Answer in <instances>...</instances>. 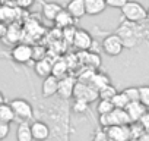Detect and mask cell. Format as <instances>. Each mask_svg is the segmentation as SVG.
<instances>
[{
	"mask_svg": "<svg viewBox=\"0 0 149 141\" xmlns=\"http://www.w3.org/2000/svg\"><path fill=\"white\" fill-rule=\"evenodd\" d=\"M0 60H12L10 59V50L5 49L3 44H0Z\"/></svg>",
	"mask_w": 149,
	"mask_h": 141,
	"instance_id": "obj_35",
	"label": "cell"
},
{
	"mask_svg": "<svg viewBox=\"0 0 149 141\" xmlns=\"http://www.w3.org/2000/svg\"><path fill=\"white\" fill-rule=\"evenodd\" d=\"M8 28H9V25H8L6 22L0 21V41L5 40V37H6V34H8Z\"/></svg>",
	"mask_w": 149,
	"mask_h": 141,
	"instance_id": "obj_39",
	"label": "cell"
},
{
	"mask_svg": "<svg viewBox=\"0 0 149 141\" xmlns=\"http://www.w3.org/2000/svg\"><path fill=\"white\" fill-rule=\"evenodd\" d=\"M21 38H22V30H21V27L16 25V22H12L9 25V28H8V34H6L3 43L6 46H12L13 47V46L19 44Z\"/></svg>",
	"mask_w": 149,
	"mask_h": 141,
	"instance_id": "obj_15",
	"label": "cell"
},
{
	"mask_svg": "<svg viewBox=\"0 0 149 141\" xmlns=\"http://www.w3.org/2000/svg\"><path fill=\"white\" fill-rule=\"evenodd\" d=\"M51 75H54L58 80L67 77V63L64 60H56L53 63V72H51Z\"/></svg>",
	"mask_w": 149,
	"mask_h": 141,
	"instance_id": "obj_23",
	"label": "cell"
},
{
	"mask_svg": "<svg viewBox=\"0 0 149 141\" xmlns=\"http://www.w3.org/2000/svg\"><path fill=\"white\" fill-rule=\"evenodd\" d=\"M116 34L121 38L124 47H127V49H133L139 43V38H140V34L136 28V24H132V22H127V21L123 22L117 28Z\"/></svg>",
	"mask_w": 149,
	"mask_h": 141,
	"instance_id": "obj_3",
	"label": "cell"
},
{
	"mask_svg": "<svg viewBox=\"0 0 149 141\" xmlns=\"http://www.w3.org/2000/svg\"><path fill=\"white\" fill-rule=\"evenodd\" d=\"M121 16L124 21L132 24H139L146 21V8H143L142 3L129 0L127 5L121 9Z\"/></svg>",
	"mask_w": 149,
	"mask_h": 141,
	"instance_id": "obj_2",
	"label": "cell"
},
{
	"mask_svg": "<svg viewBox=\"0 0 149 141\" xmlns=\"http://www.w3.org/2000/svg\"><path fill=\"white\" fill-rule=\"evenodd\" d=\"M34 70H35V74L40 77V78H47V77H50L51 75V72H53V63L45 57V59H41V60H38V62H35L34 63Z\"/></svg>",
	"mask_w": 149,
	"mask_h": 141,
	"instance_id": "obj_18",
	"label": "cell"
},
{
	"mask_svg": "<svg viewBox=\"0 0 149 141\" xmlns=\"http://www.w3.org/2000/svg\"><path fill=\"white\" fill-rule=\"evenodd\" d=\"M111 103H113V106H114L116 109H126V106H127L130 102H129V99L126 97V94H124L123 91H120V93H117V94L113 97Z\"/></svg>",
	"mask_w": 149,
	"mask_h": 141,
	"instance_id": "obj_26",
	"label": "cell"
},
{
	"mask_svg": "<svg viewBox=\"0 0 149 141\" xmlns=\"http://www.w3.org/2000/svg\"><path fill=\"white\" fill-rule=\"evenodd\" d=\"M98 122H100L101 128H104V129L114 126V125H130L132 123L130 118L124 109H114L108 115H101L98 118Z\"/></svg>",
	"mask_w": 149,
	"mask_h": 141,
	"instance_id": "obj_4",
	"label": "cell"
},
{
	"mask_svg": "<svg viewBox=\"0 0 149 141\" xmlns=\"http://www.w3.org/2000/svg\"><path fill=\"white\" fill-rule=\"evenodd\" d=\"M124 110L127 112V115H129V118H130V122H132V123L139 122V121H140V118L148 112V109H146L140 102H132V103H129V104L126 106V109H124Z\"/></svg>",
	"mask_w": 149,
	"mask_h": 141,
	"instance_id": "obj_13",
	"label": "cell"
},
{
	"mask_svg": "<svg viewBox=\"0 0 149 141\" xmlns=\"http://www.w3.org/2000/svg\"><path fill=\"white\" fill-rule=\"evenodd\" d=\"M136 141H149V131H145Z\"/></svg>",
	"mask_w": 149,
	"mask_h": 141,
	"instance_id": "obj_40",
	"label": "cell"
},
{
	"mask_svg": "<svg viewBox=\"0 0 149 141\" xmlns=\"http://www.w3.org/2000/svg\"><path fill=\"white\" fill-rule=\"evenodd\" d=\"M92 141H113V140L110 138L107 129L98 128V129H95V132H94V135H92Z\"/></svg>",
	"mask_w": 149,
	"mask_h": 141,
	"instance_id": "obj_31",
	"label": "cell"
},
{
	"mask_svg": "<svg viewBox=\"0 0 149 141\" xmlns=\"http://www.w3.org/2000/svg\"><path fill=\"white\" fill-rule=\"evenodd\" d=\"M73 47H76L78 50H89L94 44V40H92V35L86 31V30H76L74 32V37H73Z\"/></svg>",
	"mask_w": 149,
	"mask_h": 141,
	"instance_id": "obj_10",
	"label": "cell"
},
{
	"mask_svg": "<svg viewBox=\"0 0 149 141\" xmlns=\"http://www.w3.org/2000/svg\"><path fill=\"white\" fill-rule=\"evenodd\" d=\"M32 46L26 44V43H19L16 46H13L10 49V59L19 65H26L32 62Z\"/></svg>",
	"mask_w": 149,
	"mask_h": 141,
	"instance_id": "obj_6",
	"label": "cell"
},
{
	"mask_svg": "<svg viewBox=\"0 0 149 141\" xmlns=\"http://www.w3.org/2000/svg\"><path fill=\"white\" fill-rule=\"evenodd\" d=\"M15 3L22 9H28L34 5V0H15Z\"/></svg>",
	"mask_w": 149,
	"mask_h": 141,
	"instance_id": "obj_37",
	"label": "cell"
},
{
	"mask_svg": "<svg viewBox=\"0 0 149 141\" xmlns=\"http://www.w3.org/2000/svg\"><path fill=\"white\" fill-rule=\"evenodd\" d=\"M110 84H111V80H110V77H108L107 74H104V72H95V75H94V78H92V81H91V85H92L95 90H98V93H100V90L105 88V87L110 85Z\"/></svg>",
	"mask_w": 149,
	"mask_h": 141,
	"instance_id": "obj_21",
	"label": "cell"
},
{
	"mask_svg": "<svg viewBox=\"0 0 149 141\" xmlns=\"http://www.w3.org/2000/svg\"><path fill=\"white\" fill-rule=\"evenodd\" d=\"M58 78H56L54 75H50L47 78L42 80V84H41V94L45 100H50L53 99L54 96H57V91H58Z\"/></svg>",
	"mask_w": 149,
	"mask_h": 141,
	"instance_id": "obj_11",
	"label": "cell"
},
{
	"mask_svg": "<svg viewBox=\"0 0 149 141\" xmlns=\"http://www.w3.org/2000/svg\"><path fill=\"white\" fill-rule=\"evenodd\" d=\"M70 110L73 113H76V115H85L89 110V103L82 102V100H73V103L70 106Z\"/></svg>",
	"mask_w": 149,
	"mask_h": 141,
	"instance_id": "obj_24",
	"label": "cell"
},
{
	"mask_svg": "<svg viewBox=\"0 0 149 141\" xmlns=\"http://www.w3.org/2000/svg\"><path fill=\"white\" fill-rule=\"evenodd\" d=\"M101 49H102V51H104L107 56H110V57H116V56H118V54L123 51L124 44H123L121 38L114 32V34L107 35V37L102 40Z\"/></svg>",
	"mask_w": 149,
	"mask_h": 141,
	"instance_id": "obj_7",
	"label": "cell"
},
{
	"mask_svg": "<svg viewBox=\"0 0 149 141\" xmlns=\"http://www.w3.org/2000/svg\"><path fill=\"white\" fill-rule=\"evenodd\" d=\"M86 57L88 59L85 60V63L89 66V69H97L101 65V59H100V56L97 53H88Z\"/></svg>",
	"mask_w": 149,
	"mask_h": 141,
	"instance_id": "obj_30",
	"label": "cell"
},
{
	"mask_svg": "<svg viewBox=\"0 0 149 141\" xmlns=\"http://www.w3.org/2000/svg\"><path fill=\"white\" fill-rule=\"evenodd\" d=\"M9 104L13 109V113H15L18 123L19 122H31L34 119L35 110L26 99H13L9 102Z\"/></svg>",
	"mask_w": 149,
	"mask_h": 141,
	"instance_id": "obj_1",
	"label": "cell"
},
{
	"mask_svg": "<svg viewBox=\"0 0 149 141\" xmlns=\"http://www.w3.org/2000/svg\"><path fill=\"white\" fill-rule=\"evenodd\" d=\"M13 121H16V118H15V113H13V109L10 107V104L9 103L0 104V122L10 123Z\"/></svg>",
	"mask_w": 149,
	"mask_h": 141,
	"instance_id": "obj_22",
	"label": "cell"
},
{
	"mask_svg": "<svg viewBox=\"0 0 149 141\" xmlns=\"http://www.w3.org/2000/svg\"><path fill=\"white\" fill-rule=\"evenodd\" d=\"M31 132H32L34 141H48L51 135L50 125L41 119H35L31 122Z\"/></svg>",
	"mask_w": 149,
	"mask_h": 141,
	"instance_id": "obj_9",
	"label": "cell"
},
{
	"mask_svg": "<svg viewBox=\"0 0 149 141\" xmlns=\"http://www.w3.org/2000/svg\"><path fill=\"white\" fill-rule=\"evenodd\" d=\"M73 99L74 100H82V102H86V103H92V102H97L100 99V93L91 84L78 81L76 87H74V91H73Z\"/></svg>",
	"mask_w": 149,
	"mask_h": 141,
	"instance_id": "obj_5",
	"label": "cell"
},
{
	"mask_svg": "<svg viewBox=\"0 0 149 141\" xmlns=\"http://www.w3.org/2000/svg\"><path fill=\"white\" fill-rule=\"evenodd\" d=\"M9 134V123H2L0 122V140H5Z\"/></svg>",
	"mask_w": 149,
	"mask_h": 141,
	"instance_id": "obj_38",
	"label": "cell"
},
{
	"mask_svg": "<svg viewBox=\"0 0 149 141\" xmlns=\"http://www.w3.org/2000/svg\"><path fill=\"white\" fill-rule=\"evenodd\" d=\"M146 21H149V8L146 9Z\"/></svg>",
	"mask_w": 149,
	"mask_h": 141,
	"instance_id": "obj_43",
	"label": "cell"
},
{
	"mask_svg": "<svg viewBox=\"0 0 149 141\" xmlns=\"http://www.w3.org/2000/svg\"><path fill=\"white\" fill-rule=\"evenodd\" d=\"M127 2H129V0H107V6L121 11V9L127 5Z\"/></svg>",
	"mask_w": 149,
	"mask_h": 141,
	"instance_id": "obj_34",
	"label": "cell"
},
{
	"mask_svg": "<svg viewBox=\"0 0 149 141\" xmlns=\"http://www.w3.org/2000/svg\"><path fill=\"white\" fill-rule=\"evenodd\" d=\"M123 93L126 94V97L129 99L130 103H132V102H139V97H140V94H139V87H127V88L123 90Z\"/></svg>",
	"mask_w": 149,
	"mask_h": 141,
	"instance_id": "obj_28",
	"label": "cell"
},
{
	"mask_svg": "<svg viewBox=\"0 0 149 141\" xmlns=\"http://www.w3.org/2000/svg\"><path fill=\"white\" fill-rule=\"evenodd\" d=\"M5 100H6V99H5V96H3V93H2V91H0V104H5Z\"/></svg>",
	"mask_w": 149,
	"mask_h": 141,
	"instance_id": "obj_41",
	"label": "cell"
},
{
	"mask_svg": "<svg viewBox=\"0 0 149 141\" xmlns=\"http://www.w3.org/2000/svg\"><path fill=\"white\" fill-rule=\"evenodd\" d=\"M76 82L78 80L72 77V75H67L64 78H61L58 81V91H57V97L61 99V100H69L73 97V91H74V87H76Z\"/></svg>",
	"mask_w": 149,
	"mask_h": 141,
	"instance_id": "obj_8",
	"label": "cell"
},
{
	"mask_svg": "<svg viewBox=\"0 0 149 141\" xmlns=\"http://www.w3.org/2000/svg\"><path fill=\"white\" fill-rule=\"evenodd\" d=\"M74 19L66 9H63L58 15H57V18L54 19V24H56V27L57 28H61V30H66V28H69V27H73V24H74Z\"/></svg>",
	"mask_w": 149,
	"mask_h": 141,
	"instance_id": "obj_20",
	"label": "cell"
},
{
	"mask_svg": "<svg viewBox=\"0 0 149 141\" xmlns=\"http://www.w3.org/2000/svg\"><path fill=\"white\" fill-rule=\"evenodd\" d=\"M85 6H86V15L91 16L101 15L108 8L107 0H85Z\"/></svg>",
	"mask_w": 149,
	"mask_h": 141,
	"instance_id": "obj_17",
	"label": "cell"
},
{
	"mask_svg": "<svg viewBox=\"0 0 149 141\" xmlns=\"http://www.w3.org/2000/svg\"><path fill=\"white\" fill-rule=\"evenodd\" d=\"M107 132L113 141H132L130 125H114L107 128Z\"/></svg>",
	"mask_w": 149,
	"mask_h": 141,
	"instance_id": "obj_12",
	"label": "cell"
},
{
	"mask_svg": "<svg viewBox=\"0 0 149 141\" xmlns=\"http://www.w3.org/2000/svg\"><path fill=\"white\" fill-rule=\"evenodd\" d=\"M66 11L74 18L81 19L86 15V6L85 0H69V3L66 5Z\"/></svg>",
	"mask_w": 149,
	"mask_h": 141,
	"instance_id": "obj_14",
	"label": "cell"
},
{
	"mask_svg": "<svg viewBox=\"0 0 149 141\" xmlns=\"http://www.w3.org/2000/svg\"><path fill=\"white\" fill-rule=\"evenodd\" d=\"M61 11H63V8H61V5L57 3V2H42V9H41V12H42V16H44L47 21H53V22H54V19L57 18V15H58Z\"/></svg>",
	"mask_w": 149,
	"mask_h": 141,
	"instance_id": "obj_16",
	"label": "cell"
},
{
	"mask_svg": "<svg viewBox=\"0 0 149 141\" xmlns=\"http://www.w3.org/2000/svg\"><path fill=\"white\" fill-rule=\"evenodd\" d=\"M143 132H145V129H143V126H142L139 122H136V123H130V135H132V141H136Z\"/></svg>",
	"mask_w": 149,
	"mask_h": 141,
	"instance_id": "obj_32",
	"label": "cell"
},
{
	"mask_svg": "<svg viewBox=\"0 0 149 141\" xmlns=\"http://www.w3.org/2000/svg\"><path fill=\"white\" fill-rule=\"evenodd\" d=\"M139 94H140L139 102H140L146 109H149V85H142V87H139Z\"/></svg>",
	"mask_w": 149,
	"mask_h": 141,
	"instance_id": "obj_29",
	"label": "cell"
},
{
	"mask_svg": "<svg viewBox=\"0 0 149 141\" xmlns=\"http://www.w3.org/2000/svg\"><path fill=\"white\" fill-rule=\"evenodd\" d=\"M32 50H34V54H32V60L34 62H38L41 59H45V49L44 47L35 46V47H32Z\"/></svg>",
	"mask_w": 149,
	"mask_h": 141,
	"instance_id": "obj_33",
	"label": "cell"
},
{
	"mask_svg": "<svg viewBox=\"0 0 149 141\" xmlns=\"http://www.w3.org/2000/svg\"><path fill=\"white\" fill-rule=\"evenodd\" d=\"M114 109H116V107L113 106L111 100H101V99H100V102L97 103V112H98L100 116H101V115H108V113H111Z\"/></svg>",
	"mask_w": 149,
	"mask_h": 141,
	"instance_id": "obj_25",
	"label": "cell"
},
{
	"mask_svg": "<svg viewBox=\"0 0 149 141\" xmlns=\"http://www.w3.org/2000/svg\"><path fill=\"white\" fill-rule=\"evenodd\" d=\"M117 93H118V91L116 90V87H114L113 84H110V85H107L105 88L100 90V99H101V100H113V97H114Z\"/></svg>",
	"mask_w": 149,
	"mask_h": 141,
	"instance_id": "obj_27",
	"label": "cell"
},
{
	"mask_svg": "<svg viewBox=\"0 0 149 141\" xmlns=\"http://www.w3.org/2000/svg\"><path fill=\"white\" fill-rule=\"evenodd\" d=\"M0 21H3V5L0 3Z\"/></svg>",
	"mask_w": 149,
	"mask_h": 141,
	"instance_id": "obj_42",
	"label": "cell"
},
{
	"mask_svg": "<svg viewBox=\"0 0 149 141\" xmlns=\"http://www.w3.org/2000/svg\"><path fill=\"white\" fill-rule=\"evenodd\" d=\"M139 123L143 126V129L145 131H149V110L140 118V121H139Z\"/></svg>",
	"mask_w": 149,
	"mask_h": 141,
	"instance_id": "obj_36",
	"label": "cell"
},
{
	"mask_svg": "<svg viewBox=\"0 0 149 141\" xmlns=\"http://www.w3.org/2000/svg\"><path fill=\"white\" fill-rule=\"evenodd\" d=\"M16 141H34L31 132V122H19L16 128Z\"/></svg>",
	"mask_w": 149,
	"mask_h": 141,
	"instance_id": "obj_19",
	"label": "cell"
}]
</instances>
